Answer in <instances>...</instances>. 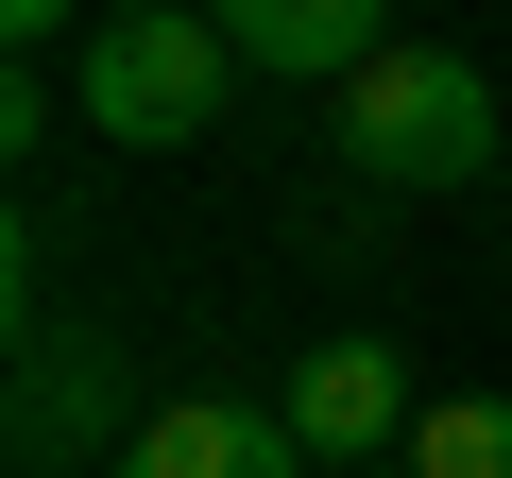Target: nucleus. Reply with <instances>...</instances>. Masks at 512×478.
I'll return each instance as SVG.
<instances>
[{"label":"nucleus","mask_w":512,"mask_h":478,"mask_svg":"<svg viewBox=\"0 0 512 478\" xmlns=\"http://www.w3.org/2000/svg\"><path fill=\"white\" fill-rule=\"evenodd\" d=\"M222 86H239V52H222V18H188V0H120V18L69 52V103H86L103 154H188V137H222Z\"/></svg>","instance_id":"obj_1"},{"label":"nucleus","mask_w":512,"mask_h":478,"mask_svg":"<svg viewBox=\"0 0 512 478\" xmlns=\"http://www.w3.org/2000/svg\"><path fill=\"white\" fill-rule=\"evenodd\" d=\"M342 171H376V188H478L495 171V69L478 52H376L342 86Z\"/></svg>","instance_id":"obj_2"},{"label":"nucleus","mask_w":512,"mask_h":478,"mask_svg":"<svg viewBox=\"0 0 512 478\" xmlns=\"http://www.w3.org/2000/svg\"><path fill=\"white\" fill-rule=\"evenodd\" d=\"M274 410H291V444H308V461H342V478H359V461H410V427H427V393L393 376V342H325Z\"/></svg>","instance_id":"obj_3"},{"label":"nucleus","mask_w":512,"mask_h":478,"mask_svg":"<svg viewBox=\"0 0 512 478\" xmlns=\"http://www.w3.org/2000/svg\"><path fill=\"white\" fill-rule=\"evenodd\" d=\"M120 478H308L291 410H239V393H171L120 427Z\"/></svg>","instance_id":"obj_4"},{"label":"nucleus","mask_w":512,"mask_h":478,"mask_svg":"<svg viewBox=\"0 0 512 478\" xmlns=\"http://www.w3.org/2000/svg\"><path fill=\"white\" fill-rule=\"evenodd\" d=\"M103 410H137V393H120V359L52 342V359L18 376V478H69V461H103Z\"/></svg>","instance_id":"obj_5"},{"label":"nucleus","mask_w":512,"mask_h":478,"mask_svg":"<svg viewBox=\"0 0 512 478\" xmlns=\"http://www.w3.org/2000/svg\"><path fill=\"white\" fill-rule=\"evenodd\" d=\"M222 52H239V69H308V86L342 69V86H359L393 35H376V0H239V18H222Z\"/></svg>","instance_id":"obj_6"},{"label":"nucleus","mask_w":512,"mask_h":478,"mask_svg":"<svg viewBox=\"0 0 512 478\" xmlns=\"http://www.w3.org/2000/svg\"><path fill=\"white\" fill-rule=\"evenodd\" d=\"M410 478H512V393H444L410 427Z\"/></svg>","instance_id":"obj_7"},{"label":"nucleus","mask_w":512,"mask_h":478,"mask_svg":"<svg viewBox=\"0 0 512 478\" xmlns=\"http://www.w3.org/2000/svg\"><path fill=\"white\" fill-rule=\"evenodd\" d=\"M359 478H410V461H359Z\"/></svg>","instance_id":"obj_8"}]
</instances>
